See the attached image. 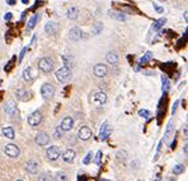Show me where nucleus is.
I'll return each mask as SVG.
<instances>
[{
  "label": "nucleus",
  "mask_w": 188,
  "mask_h": 181,
  "mask_svg": "<svg viewBox=\"0 0 188 181\" xmlns=\"http://www.w3.org/2000/svg\"><path fill=\"white\" fill-rule=\"evenodd\" d=\"M36 143L38 145H41V147H43V145H47L50 143V137H48V134L46 133H38L36 135Z\"/></svg>",
  "instance_id": "9b49d317"
},
{
  "label": "nucleus",
  "mask_w": 188,
  "mask_h": 181,
  "mask_svg": "<svg viewBox=\"0 0 188 181\" xmlns=\"http://www.w3.org/2000/svg\"><path fill=\"white\" fill-rule=\"evenodd\" d=\"M62 61H64V65L68 68H72L74 67V59L71 58V55H64L62 56Z\"/></svg>",
  "instance_id": "4be33fe9"
},
{
  "label": "nucleus",
  "mask_w": 188,
  "mask_h": 181,
  "mask_svg": "<svg viewBox=\"0 0 188 181\" xmlns=\"http://www.w3.org/2000/svg\"><path fill=\"white\" fill-rule=\"evenodd\" d=\"M85 179H86L85 176H79V177H78V180H85Z\"/></svg>",
  "instance_id": "de8ad7c7"
},
{
  "label": "nucleus",
  "mask_w": 188,
  "mask_h": 181,
  "mask_svg": "<svg viewBox=\"0 0 188 181\" xmlns=\"http://www.w3.org/2000/svg\"><path fill=\"white\" fill-rule=\"evenodd\" d=\"M93 102L95 103V105H98V106H102L104 105V103L107 102V96H106V93L104 92H95L94 93V96H93Z\"/></svg>",
  "instance_id": "1a4fd4ad"
},
{
  "label": "nucleus",
  "mask_w": 188,
  "mask_h": 181,
  "mask_svg": "<svg viewBox=\"0 0 188 181\" xmlns=\"http://www.w3.org/2000/svg\"><path fill=\"white\" fill-rule=\"evenodd\" d=\"M81 37H83V32H81V29H80V28H78V27L71 28L70 32H69V38H70L71 41H74V42L81 40Z\"/></svg>",
  "instance_id": "ddd939ff"
},
{
  "label": "nucleus",
  "mask_w": 188,
  "mask_h": 181,
  "mask_svg": "<svg viewBox=\"0 0 188 181\" xmlns=\"http://www.w3.org/2000/svg\"><path fill=\"white\" fill-rule=\"evenodd\" d=\"M184 19H186V22L188 20V12H187V10L184 12Z\"/></svg>",
  "instance_id": "49530a36"
},
{
  "label": "nucleus",
  "mask_w": 188,
  "mask_h": 181,
  "mask_svg": "<svg viewBox=\"0 0 188 181\" xmlns=\"http://www.w3.org/2000/svg\"><path fill=\"white\" fill-rule=\"evenodd\" d=\"M41 96L43 97L45 100H50V98H52V97L55 96V87L52 86V84H50V83H45V84L41 87Z\"/></svg>",
  "instance_id": "7ed1b4c3"
},
{
  "label": "nucleus",
  "mask_w": 188,
  "mask_h": 181,
  "mask_svg": "<svg viewBox=\"0 0 188 181\" xmlns=\"http://www.w3.org/2000/svg\"><path fill=\"white\" fill-rule=\"evenodd\" d=\"M165 22H166V19H165V18H159V19L154 23V26H152V29H155V31L160 29V28L163 27V24H164Z\"/></svg>",
  "instance_id": "c85d7f7f"
},
{
  "label": "nucleus",
  "mask_w": 188,
  "mask_h": 181,
  "mask_svg": "<svg viewBox=\"0 0 188 181\" xmlns=\"http://www.w3.org/2000/svg\"><path fill=\"white\" fill-rule=\"evenodd\" d=\"M174 134V124L170 121V123L168 124V126H166V130H165V134H164V140L165 143H170V139H172Z\"/></svg>",
  "instance_id": "f3484780"
},
{
  "label": "nucleus",
  "mask_w": 188,
  "mask_h": 181,
  "mask_svg": "<svg viewBox=\"0 0 188 181\" xmlns=\"http://www.w3.org/2000/svg\"><path fill=\"white\" fill-rule=\"evenodd\" d=\"M78 137H79V139H81V140H89L90 137H92V130H90V128L81 126L78 131Z\"/></svg>",
  "instance_id": "9d476101"
},
{
  "label": "nucleus",
  "mask_w": 188,
  "mask_h": 181,
  "mask_svg": "<svg viewBox=\"0 0 188 181\" xmlns=\"http://www.w3.org/2000/svg\"><path fill=\"white\" fill-rule=\"evenodd\" d=\"M64 133H65V131L62 130V129H61L60 126H57V128H56V130H55L54 138H55V139H60V138H62V135H64Z\"/></svg>",
  "instance_id": "72a5a7b5"
},
{
  "label": "nucleus",
  "mask_w": 188,
  "mask_h": 181,
  "mask_svg": "<svg viewBox=\"0 0 188 181\" xmlns=\"http://www.w3.org/2000/svg\"><path fill=\"white\" fill-rule=\"evenodd\" d=\"M102 29H103V23L97 22V23L93 26V28H92V33H93V34H99L100 32H102Z\"/></svg>",
  "instance_id": "a878e982"
},
{
  "label": "nucleus",
  "mask_w": 188,
  "mask_h": 181,
  "mask_svg": "<svg viewBox=\"0 0 188 181\" xmlns=\"http://www.w3.org/2000/svg\"><path fill=\"white\" fill-rule=\"evenodd\" d=\"M184 171V165H177L173 167V173L174 175H180Z\"/></svg>",
  "instance_id": "2f4dec72"
},
{
  "label": "nucleus",
  "mask_w": 188,
  "mask_h": 181,
  "mask_svg": "<svg viewBox=\"0 0 188 181\" xmlns=\"http://www.w3.org/2000/svg\"><path fill=\"white\" fill-rule=\"evenodd\" d=\"M139 115H140L141 117H145V119H148V117L150 116V112H149L148 110H145V109H141V110H139Z\"/></svg>",
  "instance_id": "f704fd0d"
},
{
  "label": "nucleus",
  "mask_w": 188,
  "mask_h": 181,
  "mask_svg": "<svg viewBox=\"0 0 188 181\" xmlns=\"http://www.w3.org/2000/svg\"><path fill=\"white\" fill-rule=\"evenodd\" d=\"M107 72H108V68L104 64H97L93 69V73L97 78H104L107 75Z\"/></svg>",
  "instance_id": "423d86ee"
},
{
  "label": "nucleus",
  "mask_w": 188,
  "mask_h": 181,
  "mask_svg": "<svg viewBox=\"0 0 188 181\" xmlns=\"http://www.w3.org/2000/svg\"><path fill=\"white\" fill-rule=\"evenodd\" d=\"M4 153L10 158H15V157H18L19 156L20 151H19V148L17 147L15 144H6L5 148H4Z\"/></svg>",
  "instance_id": "20e7f679"
},
{
  "label": "nucleus",
  "mask_w": 188,
  "mask_h": 181,
  "mask_svg": "<svg viewBox=\"0 0 188 181\" xmlns=\"http://www.w3.org/2000/svg\"><path fill=\"white\" fill-rule=\"evenodd\" d=\"M23 79L26 82H31L33 79V72H32V69L31 68H27L26 70L23 72Z\"/></svg>",
  "instance_id": "5701e85b"
},
{
  "label": "nucleus",
  "mask_w": 188,
  "mask_h": 181,
  "mask_svg": "<svg viewBox=\"0 0 188 181\" xmlns=\"http://www.w3.org/2000/svg\"><path fill=\"white\" fill-rule=\"evenodd\" d=\"M12 13H6V14H5V17H4V18H5V20H9V19H12Z\"/></svg>",
  "instance_id": "79ce46f5"
},
{
  "label": "nucleus",
  "mask_w": 188,
  "mask_h": 181,
  "mask_svg": "<svg viewBox=\"0 0 188 181\" xmlns=\"http://www.w3.org/2000/svg\"><path fill=\"white\" fill-rule=\"evenodd\" d=\"M22 1L24 3V4H27V3H28V0H22Z\"/></svg>",
  "instance_id": "09e8293b"
},
{
  "label": "nucleus",
  "mask_w": 188,
  "mask_h": 181,
  "mask_svg": "<svg viewBox=\"0 0 188 181\" xmlns=\"http://www.w3.org/2000/svg\"><path fill=\"white\" fill-rule=\"evenodd\" d=\"M72 125H74V120H72V117L71 116H66V117L62 119L61 124H60V128L64 131H69L72 128Z\"/></svg>",
  "instance_id": "4468645a"
},
{
  "label": "nucleus",
  "mask_w": 188,
  "mask_h": 181,
  "mask_svg": "<svg viewBox=\"0 0 188 181\" xmlns=\"http://www.w3.org/2000/svg\"><path fill=\"white\" fill-rule=\"evenodd\" d=\"M111 133H112V129H111L108 123H103L102 128H100V130H99V139L100 140H107L108 137L111 135Z\"/></svg>",
  "instance_id": "6e6552de"
},
{
  "label": "nucleus",
  "mask_w": 188,
  "mask_h": 181,
  "mask_svg": "<svg viewBox=\"0 0 188 181\" xmlns=\"http://www.w3.org/2000/svg\"><path fill=\"white\" fill-rule=\"evenodd\" d=\"M55 179L58 180V181H60V180L65 181L66 179H68V176H66V173H65V172H57V173H56V177H55Z\"/></svg>",
  "instance_id": "c9c22d12"
},
{
  "label": "nucleus",
  "mask_w": 188,
  "mask_h": 181,
  "mask_svg": "<svg viewBox=\"0 0 188 181\" xmlns=\"http://www.w3.org/2000/svg\"><path fill=\"white\" fill-rule=\"evenodd\" d=\"M5 112L10 115V116H13V115H15L17 112H18V109H17V106H15V103L13 102V101H9L8 103H6V106H5Z\"/></svg>",
  "instance_id": "a211bd4d"
},
{
  "label": "nucleus",
  "mask_w": 188,
  "mask_h": 181,
  "mask_svg": "<svg viewBox=\"0 0 188 181\" xmlns=\"http://www.w3.org/2000/svg\"><path fill=\"white\" fill-rule=\"evenodd\" d=\"M109 15L116 18L118 20H126V15H123V13H118V12H114V10H109Z\"/></svg>",
  "instance_id": "b1692460"
},
{
  "label": "nucleus",
  "mask_w": 188,
  "mask_h": 181,
  "mask_svg": "<svg viewBox=\"0 0 188 181\" xmlns=\"http://www.w3.org/2000/svg\"><path fill=\"white\" fill-rule=\"evenodd\" d=\"M178 103H179V101H175V102H174V106H173V109H172V114L175 112V110H177V106H178Z\"/></svg>",
  "instance_id": "a19ab883"
},
{
  "label": "nucleus",
  "mask_w": 188,
  "mask_h": 181,
  "mask_svg": "<svg viewBox=\"0 0 188 181\" xmlns=\"http://www.w3.org/2000/svg\"><path fill=\"white\" fill-rule=\"evenodd\" d=\"M151 59H152V53H151V51H148V53H146V54L144 55V56L141 58V60H140V64H141V65H144V64H148V62L151 60Z\"/></svg>",
  "instance_id": "bb28decb"
},
{
  "label": "nucleus",
  "mask_w": 188,
  "mask_h": 181,
  "mask_svg": "<svg viewBox=\"0 0 188 181\" xmlns=\"http://www.w3.org/2000/svg\"><path fill=\"white\" fill-rule=\"evenodd\" d=\"M1 133L3 135H4L5 138L8 139H14L15 138V133H14V129H13L12 126H5L1 129Z\"/></svg>",
  "instance_id": "6ab92c4d"
},
{
  "label": "nucleus",
  "mask_w": 188,
  "mask_h": 181,
  "mask_svg": "<svg viewBox=\"0 0 188 181\" xmlns=\"http://www.w3.org/2000/svg\"><path fill=\"white\" fill-rule=\"evenodd\" d=\"M8 4L9 5H15V0H8Z\"/></svg>",
  "instance_id": "37998d69"
},
{
  "label": "nucleus",
  "mask_w": 188,
  "mask_h": 181,
  "mask_svg": "<svg viewBox=\"0 0 188 181\" xmlns=\"http://www.w3.org/2000/svg\"><path fill=\"white\" fill-rule=\"evenodd\" d=\"M71 78V68L62 67L56 72V79L60 83H66Z\"/></svg>",
  "instance_id": "f257e3e1"
},
{
  "label": "nucleus",
  "mask_w": 188,
  "mask_h": 181,
  "mask_svg": "<svg viewBox=\"0 0 188 181\" xmlns=\"http://www.w3.org/2000/svg\"><path fill=\"white\" fill-rule=\"evenodd\" d=\"M159 1H165V0H159Z\"/></svg>",
  "instance_id": "8fccbe9b"
},
{
  "label": "nucleus",
  "mask_w": 188,
  "mask_h": 181,
  "mask_svg": "<svg viewBox=\"0 0 188 181\" xmlns=\"http://www.w3.org/2000/svg\"><path fill=\"white\" fill-rule=\"evenodd\" d=\"M40 180H51V176L50 175H41Z\"/></svg>",
  "instance_id": "ea45409f"
},
{
  "label": "nucleus",
  "mask_w": 188,
  "mask_h": 181,
  "mask_svg": "<svg viewBox=\"0 0 188 181\" xmlns=\"http://www.w3.org/2000/svg\"><path fill=\"white\" fill-rule=\"evenodd\" d=\"M45 31H46V33L54 36V34H56L58 32V24L55 22H48L46 26H45Z\"/></svg>",
  "instance_id": "dca6fc26"
},
{
  "label": "nucleus",
  "mask_w": 188,
  "mask_h": 181,
  "mask_svg": "<svg viewBox=\"0 0 188 181\" xmlns=\"http://www.w3.org/2000/svg\"><path fill=\"white\" fill-rule=\"evenodd\" d=\"M162 82H163V92H168L169 88H170L169 79L166 78L165 75H162Z\"/></svg>",
  "instance_id": "cd10ccee"
},
{
  "label": "nucleus",
  "mask_w": 188,
  "mask_h": 181,
  "mask_svg": "<svg viewBox=\"0 0 188 181\" xmlns=\"http://www.w3.org/2000/svg\"><path fill=\"white\" fill-rule=\"evenodd\" d=\"M26 51H27V48L24 47L23 50H22V53H20V55H19V61H22V60H23V58H24V54H26Z\"/></svg>",
  "instance_id": "58836bf2"
},
{
  "label": "nucleus",
  "mask_w": 188,
  "mask_h": 181,
  "mask_svg": "<svg viewBox=\"0 0 188 181\" xmlns=\"http://www.w3.org/2000/svg\"><path fill=\"white\" fill-rule=\"evenodd\" d=\"M90 158H92V153H88V154H86L85 156V158L84 159H83V162H84V165H88V163L90 162Z\"/></svg>",
  "instance_id": "e433bc0d"
},
{
  "label": "nucleus",
  "mask_w": 188,
  "mask_h": 181,
  "mask_svg": "<svg viewBox=\"0 0 188 181\" xmlns=\"http://www.w3.org/2000/svg\"><path fill=\"white\" fill-rule=\"evenodd\" d=\"M152 6H154V9H155L158 13H163V12H164V8H163V6H158L156 4H152Z\"/></svg>",
  "instance_id": "4c0bfd02"
},
{
  "label": "nucleus",
  "mask_w": 188,
  "mask_h": 181,
  "mask_svg": "<svg viewBox=\"0 0 188 181\" xmlns=\"http://www.w3.org/2000/svg\"><path fill=\"white\" fill-rule=\"evenodd\" d=\"M41 120H42V114L40 111H34L28 116V124L31 126H37L41 123Z\"/></svg>",
  "instance_id": "0eeeda50"
},
{
  "label": "nucleus",
  "mask_w": 188,
  "mask_h": 181,
  "mask_svg": "<svg viewBox=\"0 0 188 181\" xmlns=\"http://www.w3.org/2000/svg\"><path fill=\"white\" fill-rule=\"evenodd\" d=\"M116 158L118 162H125L127 159V152L126 151H118L116 154Z\"/></svg>",
  "instance_id": "393cba45"
},
{
  "label": "nucleus",
  "mask_w": 188,
  "mask_h": 181,
  "mask_svg": "<svg viewBox=\"0 0 188 181\" xmlns=\"http://www.w3.org/2000/svg\"><path fill=\"white\" fill-rule=\"evenodd\" d=\"M94 163L97 166H100L102 165V151H98L95 154V158H94Z\"/></svg>",
  "instance_id": "473e14b6"
},
{
  "label": "nucleus",
  "mask_w": 188,
  "mask_h": 181,
  "mask_svg": "<svg viewBox=\"0 0 188 181\" xmlns=\"http://www.w3.org/2000/svg\"><path fill=\"white\" fill-rule=\"evenodd\" d=\"M187 134H188V130H187V125H184V138H187Z\"/></svg>",
  "instance_id": "c03bdc74"
},
{
  "label": "nucleus",
  "mask_w": 188,
  "mask_h": 181,
  "mask_svg": "<svg viewBox=\"0 0 188 181\" xmlns=\"http://www.w3.org/2000/svg\"><path fill=\"white\" fill-rule=\"evenodd\" d=\"M37 20H38V14H34V15L32 17V18L29 19V22H28V26H27V28H28V29H32V28H34V26H36Z\"/></svg>",
  "instance_id": "7c9ffc66"
},
{
  "label": "nucleus",
  "mask_w": 188,
  "mask_h": 181,
  "mask_svg": "<svg viewBox=\"0 0 188 181\" xmlns=\"http://www.w3.org/2000/svg\"><path fill=\"white\" fill-rule=\"evenodd\" d=\"M46 156L50 161H56V159L60 157V148H58L57 145H51V147L47 148Z\"/></svg>",
  "instance_id": "39448f33"
},
{
  "label": "nucleus",
  "mask_w": 188,
  "mask_h": 181,
  "mask_svg": "<svg viewBox=\"0 0 188 181\" xmlns=\"http://www.w3.org/2000/svg\"><path fill=\"white\" fill-rule=\"evenodd\" d=\"M79 14H80V12H79V9L76 8V6H72V8H70L68 10V18L71 19V20L79 18Z\"/></svg>",
  "instance_id": "412c9836"
},
{
  "label": "nucleus",
  "mask_w": 188,
  "mask_h": 181,
  "mask_svg": "<svg viewBox=\"0 0 188 181\" xmlns=\"http://www.w3.org/2000/svg\"><path fill=\"white\" fill-rule=\"evenodd\" d=\"M75 151L74 149H66V151L62 153V159H64V162L66 163H72L74 162V159H75Z\"/></svg>",
  "instance_id": "2eb2a0df"
},
{
  "label": "nucleus",
  "mask_w": 188,
  "mask_h": 181,
  "mask_svg": "<svg viewBox=\"0 0 188 181\" xmlns=\"http://www.w3.org/2000/svg\"><path fill=\"white\" fill-rule=\"evenodd\" d=\"M54 67H55V62L50 58H42L40 61H38V68H40L43 73L52 72L54 70Z\"/></svg>",
  "instance_id": "f03ea898"
},
{
  "label": "nucleus",
  "mask_w": 188,
  "mask_h": 181,
  "mask_svg": "<svg viewBox=\"0 0 188 181\" xmlns=\"http://www.w3.org/2000/svg\"><path fill=\"white\" fill-rule=\"evenodd\" d=\"M15 95H17V97H18L19 100H22V101H27V98H26L24 96H31V93H29V92H26V90H23V89H20V90L18 89V90H17Z\"/></svg>",
  "instance_id": "c756f323"
},
{
  "label": "nucleus",
  "mask_w": 188,
  "mask_h": 181,
  "mask_svg": "<svg viewBox=\"0 0 188 181\" xmlns=\"http://www.w3.org/2000/svg\"><path fill=\"white\" fill-rule=\"evenodd\" d=\"M106 60H107V62H109V64H117V62H118V55H117V53H116V51H109V53H107Z\"/></svg>",
  "instance_id": "aec40b11"
},
{
  "label": "nucleus",
  "mask_w": 188,
  "mask_h": 181,
  "mask_svg": "<svg viewBox=\"0 0 188 181\" xmlns=\"http://www.w3.org/2000/svg\"><path fill=\"white\" fill-rule=\"evenodd\" d=\"M183 151H184V154H187V153H188V145L186 144V145H184V148H183Z\"/></svg>",
  "instance_id": "a18cd8bd"
},
{
  "label": "nucleus",
  "mask_w": 188,
  "mask_h": 181,
  "mask_svg": "<svg viewBox=\"0 0 188 181\" xmlns=\"http://www.w3.org/2000/svg\"><path fill=\"white\" fill-rule=\"evenodd\" d=\"M26 171L28 172L29 175H36V173H38V171H40V166L34 161H28L26 163Z\"/></svg>",
  "instance_id": "f8f14e48"
}]
</instances>
